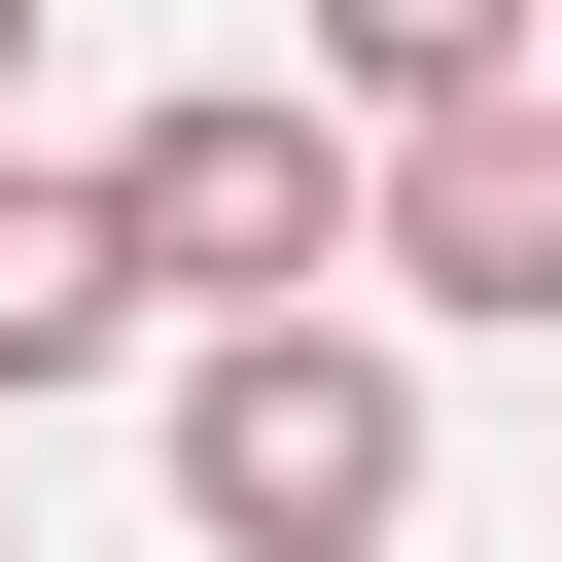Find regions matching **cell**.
<instances>
[{
    "label": "cell",
    "mask_w": 562,
    "mask_h": 562,
    "mask_svg": "<svg viewBox=\"0 0 562 562\" xmlns=\"http://www.w3.org/2000/svg\"><path fill=\"white\" fill-rule=\"evenodd\" d=\"M0 105H35V0H0Z\"/></svg>",
    "instance_id": "8992f818"
},
{
    "label": "cell",
    "mask_w": 562,
    "mask_h": 562,
    "mask_svg": "<svg viewBox=\"0 0 562 562\" xmlns=\"http://www.w3.org/2000/svg\"><path fill=\"white\" fill-rule=\"evenodd\" d=\"M351 281H422V316H562V105H422V140L351 176Z\"/></svg>",
    "instance_id": "3957f363"
},
{
    "label": "cell",
    "mask_w": 562,
    "mask_h": 562,
    "mask_svg": "<svg viewBox=\"0 0 562 562\" xmlns=\"http://www.w3.org/2000/svg\"><path fill=\"white\" fill-rule=\"evenodd\" d=\"M0 562H35V527H0Z\"/></svg>",
    "instance_id": "ba28073f"
},
{
    "label": "cell",
    "mask_w": 562,
    "mask_h": 562,
    "mask_svg": "<svg viewBox=\"0 0 562 562\" xmlns=\"http://www.w3.org/2000/svg\"><path fill=\"white\" fill-rule=\"evenodd\" d=\"M527 105H562V35H527Z\"/></svg>",
    "instance_id": "52a82bcc"
},
{
    "label": "cell",
    "mask_w": 562,
    "mask_h": 562,
    "mask_svg": "<svg viewBox=\"0 0 562 562\" xmlns=\"http://www.w3.org/2000/svg\"><path fill=\"white\" fill-rule=\"evenodd\" d=\"M176 527L211 562H386L422 527V351L386 316H211L176 351Z\"/></svg>",
    "instance_id": "6da1fadb"
},
{
    "label": "cell",
    "mask_w": 562,
    "mask_h": 562,
    "mask_svg": "<svg viewBox=\"0 0 562 562\" xmlns=\"http://www.w3.org/2000/svg\"><path fill=\"white\" fill-rule=\"evenodd\" d=\"M351 176H386V140H351L316 70H176V105L105 140V246H140V316L211 351V316H316V281H351Z\"/></svg>",
    "instance_id": "7a4b0ae2"
},
{
    "label": "cell",
    "mask_w": 562,
    "mask_h": 562,
    "mask_svg": "<svg viewBox=\"0 0 562 562\" xmlns=\"http://www.w3.org/2000/svg\"><path fill=\"white\" fill-rule=\"evenodd\" d=\"M527 35H562V0H316V105H351V140H422V105H527Z\"/></svg>",
    "instance_id": "5b68a950"
},
{
    "label": "cell",
    "mask_w": 562,
    "mask_h": 562,
    "mask_svg": "<svg viewBox=\"0 0 562 562\" xmlns=\"http://www.w3.org/2000/svg\"><path fill=\"white\" fill-rule=\"evenodd\" d=\"M140 351V246H105V176H0V422L35 386H105Z\"/></svg>",
    "instance_id": "277c9868"
}]
</instances>
